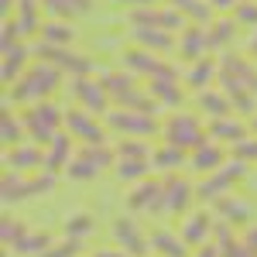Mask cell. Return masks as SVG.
<instances>
[{
	"instance_id": "obj_1",
	"label": "cell",
	"mask_w": 257,
	"mask_h": 257,
	"mask_svg": "<svg viewBox=\"0 0 257 257\" xmlns=\"http://www.w3.org/2000/svg\"><path fill=\"white\" fill-rule=\"evenodd\" d=\"M62 86V72L48 62L28 65V72L7 89V103H41Z\"/></svg>"
},
{
	"instance_id": "obj_2",
	"label": "cell",
	"mask_w": 257,
	"mask_h": 257,
	"mask_svg": "<svg viewBox=\"0 0 257 257\" xmlns=\"http://www.w3.org/2000/svg\"><path fill=\"white\" fill-rule=\"evenodd\" d=\"M21 123H24V131L35 138V144H52V138L59 134V127L65 123V113H62L55 103L41 99V103H35V106L24 110Z\"/></svg>"
},
{
	"instance_id": "obj_3",
	"label": "cell",
	"mask_w": 257,
	"mask_h": 257,
	"mask_svg": "<svg viewBox=\"0 0 257 257\" xmlns=\"http://www.w3.org/2000/svg\"><path fill=\"white\" fill-rule=\"evenodd\" d=\"M55 189V175L45 172V175H18V172H7L4 175V185H0V196L7 206L14 202H28V199H38L45 192Z\"/></svg>"
},
{
	"instance_id": "obj_4",
	"label": "cell",
	"mask_w": 257,
	"mask_h": 257,
	"mask_svg": "<svg viewBox=\"0 0 257 257\" xmlns=\"http://www.w3.org/2000/svg\"><path fill=\"white\" fill-rule=\"evenodd\" d=\"M35 59L55 65L59 72H69L72 79H82V76L93 72V62L86 59V55H76L72 48H62V45H45V41H38L35 45Z\"/></svg>"
},
{
	"instance_id": "obj_5",
	"label": "cell",
	"mask_w": 257,
	"mask_h": 257,
	"mask_svg": "<svg viewBox=\"0 0 257 257\" xmlns=\"http://www.w3.org/2000/svg\"><path fill=\"white\" fill-rule=\"evenodd\" d=\"M161 131H165V141L175 144V148H182V151H196L199 144H206L202 123H199L196 117H189V113H175Z\"/></svg>"
},
{
	"instance_id": "obj_6",
	"label": "cell",
	"mask_w": 257,
	"mask_h": 257,
	"mask_svg": "<svg viewBox=\"0 0 257 257\" xmlns=\"http://www.w3.org/2000/svg\"><path fill=\"white\" fill-rule=\"evenodd\" d=\"M110 131H117L123 138H151L158 131V120L155 113H141V110H110Z\"/></svg>"
},
{
	"instance_id": "obj_7",
	"label": "cell",
	"mask_w": 257,
	"mask_h": 257,
	"mask_svg": "<svg viewBox=\"0 0 257 257\" xmlns=\"http://www.w3.org/2000/svg\"><path fill=\"white\" fill-rule=\"evenodd\" d=\"M127 209L131 213H165V189H161L158 178H144V182H138L131 192H127Z\"/></svg>"
},
{
	"instance_id": "obj_8",
	"label": "cell",
	"mask_w": 257,
	"mask_h": 257,
	"mask_svg": "<svg viewBox=\"0 0 257 257\" xmlns=\"http://www.w3.org/2000/svg\"><path fill=\"white\" fill-rule=\"evenodd\" d=\"M123 65L138 76H148V79H161V76H178V69H172L168 62H161L155 52L148 48H127L123 52Z\"/></svg>"
},
{
	"instance_id": "obj_9",
	"label": "cell",
	"mask_w": 257,
	"mask_h": 257,
	"mask_svg": "<svg viewBox=\"0 0 257 257\" xmlns=\"http://www.w3.org/2000/svg\"><path fill=\"white\" fill-rule=\"evenodd\" d=\"M113 240L120 243V250L127 257H148V250H151V237H144L131 216L113 219Z\"/></svg>"
},
{
	"instance_id": "obj_10",
	"label": "cell",
	"mask_w": 257,
	"mask_h": 257,
	"mask_svg": "<svg viewBox=\"0 0 257 257\" xmlns=\"http://www.w3.org/2000/svg\"><path fill=\"white\" fill-rule=\"evenodd\" d=\"M131 24L134 28H158V31H178V28H185V14H178L175 7H138V11H131Z\"/></svg>"
},
{
	"instance_id": "obj_11",
	"label": "cell",
	"mask_w": 257,
	"mask_h": 257,
	"mask_svg": "<svg viewBox=\"0 0 257 257\" xmlns=\"http://www.w3.org/2000/svg\"><path fill=\"white\" fill-rule=\"evenodd\" d=\"M65 131L76 141H82V144H103V138H106L103 123L89 110H69L65 113Z\"/></svg>"
},
{
	"instance_id": "obj_12",
	"label": "cell",
	"mask_w": 257,
	"mask_h": 257,
	"mask_svg": "<svg viewBox=\"0 0 257 257\" xmlns=\"http://www.w3.org/2000/svg\"><path fill=\"white\" fill-rule=\"evenodd\" d=\"M72 96L79 99V103L89 110V113H93V117L110 110V96H106V89H103V82H99V79H89V76L72 79Z\"/></svg>"
},
{
	"instance_id": "obj_13",
	"label": "cell",
	"mask_w": 257,
	"mask_h": 257,
	"mask_svg": "<svg viewBox=\"0 0 257 257\" xmlns=\"http://www.w3.org/2000/svg\"><path fill=\"white\" fill-rule=\"evenodd\" d=\"M240 175H243V161H233V165H226V168H219L216 175L206 178L196 189V196L202 199V202H216V199H223V192H226Z\"/></svg>"
},
{
	"instance_id": "obj_14",
	"label": "cell",
	"mask_w": 257,
	"mask_h": 257,
	"mask_svg": "<svg viewBox=\"0 0 257 257\" xmlns=\"http://www.w3.org/2000/svg\"><path fill=\"white\" fill-rule=\"evenodd\" d=\"M161 189H165V213H178V216H185V209L192 206L196 189H192L182 175H168L165 182H161Z\"/></svg>"
},
{
	"instance_id": "obj_15",
	"label": "cell",
	"mask_w": 257,
	"mask_h": 257,
	"mask_svg": "<svg viewBox=\"0 0 257 257\" xmlns=\"http://www.w3.org/2000/svg\"><path fill=\"white\" fill-rule=\"evenodd\" d=\"M7 172H18V175H28L35 168H45V155H41L38 144H18V148H7Z\"/></svg>"
},
{
	"instance_id": "obj_16",
	"label": "cell",
	"mask_w": 257,
	"mask_h": 257,
	"mask_svg": "<svg viewBox=\"0 0 257 257\" xmlns=\"http://www.w3.org/2000/svg\"><path fill=\"white\" fill-rule=\"evenodd\" d=\"M35 59V48H28L24 41L21 45H14V48H4V65H0V76H4V82L7 86H14V82L28 72L24 65Z\"/></svg>"
},
{
	"instance_id": "obj_17",
	"label": "cell",
	"mask_w": 257,
	"mask_h": 257,
	"mask_svg": "<svg viewBox=\"0 0 257 257\" xmlns=\"http://www.w3.org/2000/svg\"><path fill=\"white\" fill-rule=\"evenodd\" d=\"M72 134L69 131H59L55 138H52V144H48V155H45V172H52V175H59L62 168H69V161L76 158L72 155Z\"/></svg>"
},
{
	"instance_id": "obj_18",
	"label": "cell",
	"mask_w": 257,
	"mask_h": 257,
	"mask_svg": "<svg viewBox=\"0 0 257 257\" xmlns=\"http://www.w3.org/2000/svg\"><path fill=\"white\" fill-rule=\"evenodd\" d=\"M148 93L158 99V106H182V99H185L182 86H178V76H161V79H151Z\"/></svg>"
},
{
	"instance_id": "obj_19",
	"label": "cell",
	"mask_w": 257,
	"mask_h": 257,
	"mask_svg": "<svg viewBox=\"0 0 257 257\" xmlns=\"http://www.w3.org/2000/svg\"><path fill=\"white\" fill-rule=\"evenodd\" d=\"M209 233H213V219L206 216V213H192V216H185V223H182V233H178V237L185 240L189 247H202Z\"/></svg>"
},
{
	"instance_id": "obj_20",
	"label": "cell",
	"mask_w": 257,
	"mask_h": 257,
	"mask_svg": "<svg viewBox=\"0 0 257 257\" xmlns=\"http://www.w3.org/2000/svg\"><path fill=\"white\" fill-rule=\"evenodd\" d=\"M134 41H138V48H148V52H172V48H178L172 31H158V28H134Z\"/></svg>"
},
{
	"instance_id": "obj_21",
	"label": "cell",
	"mask_w": 257,
	"mask_h": 257,
	"mask_svg": "<svg viewBox=\"0 0 257 257\" xmlns=\"http://www.w3.org/2000/svg\"><path fill=\"white\" fill-rule=\"evenodd\" d=\"M52 243H55V240H52V233H48V230H28V233H24V237H21L11 250H14V254H21V257H41L48 247H52Z\"/></svg>"
},
{
	"instance_id": "obj_22",
	"label": "cell",
	"mask_w": 257,
	"mask_h": 257,
	"mask_svg": "<svg viewBox=\"0 0 257 257\" xmlns=\"http://www.w3.org/2000/svg\"><path fill=\"white\" fill-rule=\"evenodd\" d=\"M185 247H189V243L178 237V233H172V230H155V233H151V250L158 257H189Z\"/></svg>"
},
{
	"instance_id": "obj_23",
	"label": "cell",
	"mask_w": 257,
	"mask_h": 257,
	"mask_svg": "<svg viewBox=\"0 0 257 257\" xmlns=\"http://www.w3.org/2000/svg\"><path fill=\"white\" fill-rule=\"evenodd\" d=\"M41 11H48V18H79L93 11V0H41Z\"/></svg>"
},
{
	"instance_id": "obj_24",
	"label": "cell",
	"mask_w": 257,
	"mask_h": 257,
	"mask_svg": "<svg viewBox=\"0 0 257 257\" xmlns=\"http://www.w3.org/2000/svg\"><path fill=\"white\" fill-rule=\"evenodd\" d=\"M38 7L41 0H18V24H21V35L31 38V35H41V21H38Z\"/></svg>"
},
{
	"instance_id": "obj_25",
	"label": "cell",
	"mask_w": 257,
	"mask_h": 257,
	"mask_svg": "<svg viewBox=\"0 0 257 257\" xmlns=\"http://www.w3.org/2000/svg\"><path fill=\"white\" fill-rule=\"evenodd\" d=\"M113 103H117V110H141V113H155V106H158V99L151 96V93H141L138 86L127 89V93H120V96H113Z\"/></svg>"
},
{
	"instance_id": "obj_26",
	"label": "cell",
	"mask_w": 257,
	"mask_h": 257,
	"mask_svg": "<svg viewBox=\"0 0 257 257\" xmlns=\"http://www.w3.org/2000/svg\"><path fill=\"white\" fill-rule=\"evenodd\" d=\"M209 48V38H206V31L202 28H185L182 31V41H178V52L185 55V59H202V52Z\"/></svg>"
},
{
	"instance_id": "obj_27",
	"label": "cell",
	"mask_w": 257,
	"mask_h": 257,
	"mask_svg": "<svg viewBox=\"0 0 257 257\" xmlns=\"http://www.w3.org/2000/svg\"><path fill=\"white\" fill-rule=\"evenodd\" d=\"M182 165H185V151L175 144H165V148L151 151V168H158V172H175Z\"/></svg>"
},
{
	"instance_id": "obj_28",
	"label": "cell",
	"mask_w": 257,
	"mask_h": 257,
	"mask_svg": "<svg viewBox=\"0 0 257 257\" xmlns=\"http://www.w3.org/2000/svg\"><path fill=\"white\" fill-rule=\"evenodd\" d=\"M72 38H76V28H72L69 21H48V24H41V41H45V45H62V48H69Z\"/></svg>"
},
{
	"instance_id": "obj_29",
	"label": "cell",
	"mask_w": 257,
	"mask_h": 257,
	"mask_svg": "<svg viewBox=\"0 0 257 257\" xmlns=\"http://www.w3.org/2000/svg\"><path fill=\"white\" fill-rule=\"evenodd\" d=\"M148 168H151V161H138V158H117L113 165V172H117L120 182H131V185H138L148 178Z\"/></svg>"
},
{
	"instance_id": "obj_30",
	"label": "cell",
	"mask_w": 257,
	"mask_h": 257,
	"mask_svg": "<svg viewBox=\"0 0 257 257\" xmlns=\"http://www.w3.org/2000/svg\"><path fill=\"white\" fill-rule=\"evenodd\" d=\"M196 99H199V110H202V113H209L213 120L226 117V110H230V96H223V93H213V89H199Z\"/></svg>"
},
{
	"instance_id": "obj_31",
	"label": "cell",
	"mask_w": 257,
	"mask_h": 257,
	"mask_svg": "<svg viewBox=\"0 0 257 257\" xmlns=\"http://www.w3.org/2000/svg\"><path fill=\"white\" fill-rule=\"evenodd\" d=\"M213 141H243V123L240 120H230V117H219V120H209V131H206Z\"/></svg>"
},
{
	"instance_id": "obj_32",
	"label": "cell",
	"mask_w": 257,
	"mask_h": 257,
	"mask_svg": "<svg viewBox=\"0 0 257 257\" xmlns=\"http://www.w3.org/2000/svg\"><path fill=\"white\" fill-rule=\"evenodd\" d=\"M216 72H219V65L213 59H206V55H202V59H196V65L185 72V82H189V86H196V89H206L209 79H213Z\"/></svg>"
},
{
	"instance_id": "obj_33",
	"label": "cell",
	"mask_w": 257,
	"mask_h": 257,
	"mask_svg": "<svg viewBox=\"0 0 257 257\" xmlns=\"http://www.w3.org/2000/svg\"><path fill=\"white\" fill-rule=\"evenodd\" d=\"M99 82H103L106 96L113 99V96H120V93H127V89H134V72H131V69H123V72H103Z\"/></svg>"
},
{
	"instance_id": "obj_34",
	"label": "cell",
	"mask_w": 257,
	"mask_h": 257,
	"mask_svg": "<svg viewBox=\"0 0 257 257\" xmlns=\"http://www.w3.org/2000/svg\"><path fill=\"white\" fill-rule=\"evenodd\" d=\"M189 161H192V168H196V172H213V168H219L223 155H219V148H213V144H199Z\"/></svg>"
},
{
	"instance_id": "obj_35",
	"label": "cell",
	"mask_w": 257,
	"mask_h": 257,
	"mask_svg": "<svg viewBox=\"0 0 257 257\" xmlns=\"http://www.w3.org/2000/svg\"><path fill=\"white\" fill-rule=\"evenodd\" d=\"M79 155L86 161H93L99 172H103V168H110V165H117V151H113V148H106V144H86V148H79Z\"/></svg>"
},
{
	"instance_id": "obj_36",
	"label": "cell",
	"mask_w": 257,
	"mask_h": 257,
	"mask_svg": "<svg viewBox=\"0 0 257 257\" xmlns=\"http://www.w3.org/2000/svg\"><path fill=\"white\" fill-rule=\"evenodd\" d=\"M21 134H24V123H21L11 110H4V117H0V138H4V144H7V148H18Z\"/></svg>"
},
{
	"instance_id": "obj_37",
	"label": "cell",
	"mask_w": 257,
	"mask_h": 257,
	"mask_svg": "<svg viewBox=\"0 0 257 257\" xmlns=\"http://www.w3.org/2000/svg\"><path fill=\"white\" fill-rule=\"evenodd\" d=\"M216 209L223 216V223H247V216H250V209L237 199H216Z\"/></svg>"
},
{
	"instance_id": "obj_38",
	"label": "cell",
	"mask_w": 257,
	"mask_h": 257,
	"mask_svg": "<svg viewBox=\"0 0 257 257\" xmlns=\"http://www.w3.org/2000/svg\"><path fill=\"white\" fill-rule=\"evenodd\" d=\"M117 158H138V161H151V144H144L141 138H127L117 144Z\"/></svg>"
},
{
	"instance_id": "obj_39",
	"label": "cell",
	"mask_w": 257,
	"mask_h": 257,
	"mask_svg": "<svg viewBox=\"0 0 257 257\" xmlns=\"http://www.w3.org/2000/svg\"><path fill=\"white\" fill-rule=\"evenodd\" d=\"M93 226H96V219L89 216V213H79V216H69V223H65V237L72 240H82L93 233Z\"/></svg>"
},
{
	"instance_id": "obj_40",
	"label": "cell",
	"mask_w": 257,
	"mask_h": 257,
	"mask_svg": "<svg viewBox=\"0 0 257 257\" xmlns=\"http://www.w3.org/2000/svg\"><path fill=\"white\" fill-rule=\"evenodd\" d=\"M65 172H69V178H76V182H89V178L99 175V168L93 165V161H86L79 151H76V158L69 161V168H65Z\"/></svg>"
},
{
	"instance_id": "obj_41",
	"label": "cell",
	"mask_w": 257,
	"mask_h": 257,
	"mask_svg": "<svg viewBox=\"0 0 257 257\" xmlns=\"http://www.w3.org/2000/svg\"><path fill=\"white\" fill-rule=\"evenodd\" d=\"M172 7H175L178 14H189L196 24H202V21L209 18V11H206V4H202V0H172Z\"/></svg>"
},
{
	"instance_id": "obj_42",
	"label": "cell",
	"mask_w": 257,
	"mask_h": 257,
	"mask_svg": "<svg viewBox=\"0 0 257 257\" xmlns=\"http://www.w3.org/2000/svg\"><path fill=\"white\" fill-rule=\"evenodd\" d=\"M233 35V21H216L209 31H206V38H209V48H223L226 41Z\"/></svg>"
},
{
	"instance_id": "obj_43",
	"label": "cell",
	"mask_w": 257,
	"mask_h": 257,
	"mask_svg": "<svg viewBox=\"0 0 257 257\" xmlns=\"http://www.w3.org/2000/svg\"><path fill=\"white\" fill-rule=\"evenodd\" d=\"M24 233H28V223H21V219H14V216H4V230H0V237H4L7 247H14Z\"/></svg>"
},
{
	"instance_id": "obj_44",
	"label": "cell",
	"mask_w": 257,
	"mask_h": 257,
	"mask_svg": "<svg viewBox=\"0 0 257 257\" xmlns=\"http://www.w3.org/2000/svg\"><path fill=\"white\" fill-rule=\"evenodd\" d=\"M79 254H82V240L65 237L62 243H52V247H48L41 257H79Z\"/></svg>"
},
{
	"instance_id": "obj_45",
	"label": "cell",
	"mask_w": 257,
	"mask_h": 257,
	"mask_svg": "<svg viewBox=\"0 0 257 257\" xmlns=\"http://www.w3.org/2000/svg\"><path fill=\"white\" fill-rule=\"evenodd\" d=\"M257 158V141H237V161Z\"/></svg>"
},
{
	"instance_id": "obj_46",
	"label": "cell",
	"mask_w": 257,
	"mask_h": 257,
	"mask_svg": "<svg viewBox=\"0 0 257 257\" xmlns=\"http://www.w3.org/2000/svg\"><path fill=\"white\" fill-rule=\"evenodd\" d=\"M237 18H240V21H257V7H250V4H243V7L237 11Z\"/></svg>"
},
{
	"instance_id": "obj_47",
	"label": "cell",
	"mask_w": 257,
	"mask_h": 257,
	"mask_svg": "<svg viewBox=\"0 0 257 257\" xmlns=\"http://www.w3.org/2000/svg\"><path fill=\"white\" fill-rule=\"evenodd\" d=\"M196 257H219V247H216V243H213V247H209V243H202Z\"/></svg>"
},
{
	"instance_id": "obj_48",
	"label": "cell",
	"mask_w": 257,
	"mask_h": 257,
	"mask_svg": "<svg viewBox=\"0 0 257 257\" xmlns=\"http://www.w3.org/2000/svg\"><path fill=\"white\" fill-rule=\"evenodd\" d=\"M113 4H131V7H134V11H138V7H151V4H155V0H113Z\"/></svg>"
},
{
	"instance_id": "obj_49",
	"label": "cell",
	"mask_w": 257,
	"mask_h": 257,
	"mask_svg": "<svg viewBox=\"0 0 257 257\" xmlns=\"http://www.w3.org/2000/svg\"><path fill=\"white\" fill-rule=\"evenodd\" d=\"M247 247H250V250H257V226L247 233Z\"/></svg>"
},
{
	"instance_id": "obj_50",
	"label": "cell",
	"mask_w": 257,
	"mask_h": 257,
	"mask_svg": "<svg viewBox=\"0 0 257 257\" xmlns=\"http://www.w3.org/2000/svg\"><path fill=\"white\" fill-rule=\"evenodd\" d=\"M96 257H127L123 250H96Z\"/></svg>"
},
{
	"instance_id": "obj_51",
	"label": "cell",
	"mask_w": 257,
	"mask_h": 257,
	"mask_svg": "<svg viewBox=\"0 0 257 257\" xmlns=\"http://www.w3.org/2000/svg\"><path fill=\"white\" fill-rule=\"evenodd\" d=\"M14 4H18V0H0V7H4V18H7V14L14 11Z\"/></svg>"
},
{
	"instance_id": "obj_52",
	"label": "cell",
	"mask_w": 257,
	"mask_h": 257,
	"mask_svg": "<svg viewBox=\"0 0 257 257\" xmlns=\"http://www.w3.org/2000/svg\"><path fill=\"white\" fill-rule=\"evenodd\" d=\"M247 257H257V254H254V250H250V247H247Z\"/></svg>"
},
{
	"instance_id": "obj_53",
	"label": "cell",
	"mask_w": 257,
	"mask_h": 257,
	"mask_svg": "<svg viewBox=\"0 0 257 257\" xmlns=\"http://www.w3.org/2000/svg\"><path fill=\"white\" fill-rule=\"evenodd\" d=\"M216 4H219V7H223V4H230V0H216Z\"/></svg>"
},
{
	"instance_id": "obj_54",
	"label": "cell",
	"mask_w": 257,
	"mask_h": 257,
	"mask_svg": "<svg viewBox=\"0 0 257 257\" xmlns=\"http://www.w3.org/2000/svg\"><path fill=\"white\" fill-rule=\"evenodd\" d=\"M254 127H257V120H254Z\"/></svg>"
}]
</instances>
